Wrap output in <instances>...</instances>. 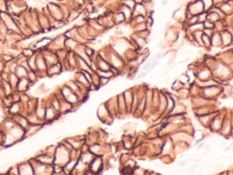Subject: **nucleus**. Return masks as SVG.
Instances as JSON below:
<instances>
[{"label": "nucleus", "instance_id": "f257e3e1", "mask_svg": "<svg viewBox=\"0 0 233 175\" xmlns=\"http://www.w3.org/2000/svg\"><path fill=\"white\" fill-rule=\"evenodd\" d=\"M223 91H224L223 85L218 84L215 86H210L208 88H204V89H201L199 91V95L203 96L204 98L210 99V101H213V99L221 96Z\"/></svg>", "mask_w": 233, "mask_h": 175}, {"label": "nucleus", "instance_id": "f03ea898", "mask_svg": "<svg viewBox=\"0 0 233 175\" xmlns=\"http://www.w3.org/2000/svg\"><path fill=\"white\" fill-rule=\"evenodd\" d=\"M69 160H70V150L66 148L63 144L56 147L54 156V163L64 167Z\"/></svg>", "mask_w": 233, "mask_h": 175}, {"label": "nucleus", "instance_id": "7ed1b4c3", "mask_svg": "<svg viewBox=\"0 0 233 175\" xmlns=\"http://www.w3.org/2000/svg\"><path fill=\"white\" fill-rule=\"evenodd\" d=\"M226 115V112L222 113V111H218L217 113L214 115V117L212 118V120L210 121V124L209 126V129L211 132H215V133H219V130L221 129L222 126V122L224 120V117Z\"/></svg>", "mask_w": 233, "mask_h": 175}, {"label": "nucleus", "instance_id": "20e7f679", "mask_svg": "<svg viewBox=\"0 0 233 175\" xmlns=\"http://www.w3.org/2000/svg\"><path fill=\"white\" fill-rule=\"evenodd\" d=\"M97 116L100 120V121L107 124V125H111L113 122V117L110 115L109 111L106 106V103H101L98 107L97 110Z\"/></svg>", "mask_w": 233, "mask_h": 175}, {"label": "nucleus", "instance_id": "39448f33", "mask_svg": "<svg viewBox=\"0 0 233 175\" xmlns=\"http://www.w3.org/2000/svg\"><path fill=\"white\" fill-rule=\"evenodd\" d=\"M105 163L102 159V156H95L94 159L89 162L87 165V169L91 172L92 174H98L101 173L104 170Z\"/></svg>", "mask_w": 233, "mask_h": 175}, {"label": "nucleus", "instance_id": "423d86ee", "mask_svg": "<svg viewBox=\"0 0 233 175\" xmlns=\"http://www.w3.org/2000/svg\"><path fill=\"white\" fill-rule=\"evenodd\" d=\"M0 17H1V21L5 25V27L8 28L9 31H14V32L19 33V27L17 26V24L14 20V18L10 15L2 11L1 13H0Z\"/></svg>", "mask_w": 233, "mask_h": 175}, {"label": "nucleus", "instance_id": "0eeeda50", "mask_svg": "<svg viewBox=\"0 0 233 175\" xmlns=\"http://www.w3.org/2000/svg\"><path fill=\"white\" fill-rule=\"evenodd\" d=\"M205 9L201 0H193L187 5V12L191 16H198Z\"/></svg>", "mask_w": 233, "mask_h": 175}, {"label": "nucleus", "instance_id": "6e6552de", "mask_svg": "<svg viewBox=\"0 0 233 175\" xmlns=\"http://www.w3.org/2000/svg\"><path fill=\"white\" fill-rule=\"evenodd\" d=\"M117 102H118V117L125 118L128 116V111H127V106H126V102L124 99L123 93H118L117 95Z\"/></svg>", "mask_w": 233, "mask_h": 175}, {"label": "nucleus", "instance_id": "1a4fd4ad", "mask_svg": "<svg viewBox=\"0 0 233 175\" xmlns=\"http://www.w3.org/2000/svg\"><path fill=\"white\" fill-rule=\"evenodd\" d=\"M124 99L127 106V111L128 114L132 113V102H133V88H129V89L125 90L123 92Z\"/></svg>", "mask_w": 233, "mask_h": 175}, {"label": "nucleus", "instance_id": "9d476101", "mask_svg": "<svg viewBox=\"0 0 233 175\" xmlns=\"http://www.w3.org/2000/svg\"><path fill=\"white\" fill-rule=\"evenodd\" d=\"M192 110H193V113H194L195 117H197V116L210 113V112H212V111H215L216 108L213 104L209 103V104L204 105V106H200V107H198V108H193Z\"/></svg>", "mask_w": 233, "mask_h": 175}, {"label": "nucleus", "instance_id": "9b49d317", "mask_svg": "<svg viewBox=\"0 0 233 175\" xmlns=\"http://www.w3.org/2000/svg\"><path fill=\"white\" fill-rule=\"evenodd\" d=\"M106 106L108 108L110 115L114 117H118V102H117V95L114 97H111L109 99H108L106 102Z\"/></svg>", "mask_w": 233, "mask_h": 175}, {"label": "nucleus", "instance_id": "f8f14e48", "mask_svg": "<svg viewBox=\"0 0 233 175\" xmlns=\"http://www.w3.org/2000/svg\"><path fill=\"white\" fill-rule=\"evenodd\" d=\"M219 110H215V111H212L210 113H208V114H204V115H200V116H197L196 119L198 122L201 125L202 127L204 128H209L210 124V121L212 120V118L214 117L217 112Z\"/></svg>", "mask_w": 233, "mask_h": 175}, {"label": "nucleus", "instance_id": "ddd939ff", "mask_svg": "<svg viewBox=\"0 0 233 175\" xmlns=\"http://www.w3.org/2000/svg\"><path fill=\"white\" fill-rule=\"evenodd\" d=\"M219 33H220V37H221V43H222L221 48H228L231 46L233 32H230V29L224 28L222 31H220Z\"/></svg>", "mask_w": 233, "mask_h": 175}, {"label": "nucleus", "instance_id": "4468645a", "mask_svg": "<svg viewBox=\"0 0 233 175\" xmlns=\"http://www.w3.org/2000/svg\"><path fill=\"white\" fill-rule=\"evenodd\" d=\"M216 59L219 61L221 62V63H223L225 65H229L230 63H231V62L233 61V49L219 53Z\"/></svg>", "mask_w": 233, "mask_h": 175}, {"label": "nucleus", "instance_id": "2eb2a0df", "mask_svg": "<svg viewBox=\"0 0 233 175\" xmlns=\"http://www.w3.org/2000/svg\"><path fill=\"white\" fill-rule=\"evenodd\" d=\"M48 10H49V13L51 15V17L53 18H55L56 20H60L61 18H63V11L61 10V8L58 7V5L56 4H49L48 5Z\"/></svg>", "mask_w": 233, "mask_h": 175}, {"label": "nucleus", "instance_id": "dca6fc26", "mask_svg": "<svg viewBox=\"0 0 233 175\" xmlns=\"http://www.w3.org/2000/svg\"><path fill=\"white\" fill-rule=\"evenodd\" d=\"M17 166H18V171H19V174H25V175L35 174L33 166L31 164L30 161L21 162V163L17 164Z\"/></svg>", "mask_w": 233, "mask_h": 175}, {"label": "nucleus", "instance_id": "f3484780", "mask_svg": "<svg viewBox=\"0 0 233 175\" xmlns=\"http://www.w3.org/2000/svg\"><path fill=\"white\" fill-rule=\"evenodd\" d=\"M186 13H187V7L180 6L179 8H177L173 12L172 18L178 22H181L182 20L186 19Z\"/></svg>", "mask_w": 233, "mask_h": 175}, {"label": "nucleus", "instance_id": "a211bd4d", "mask_svg": "<svg viewBox=\"0 0 233 175\" xmlns=\"http://www.w3.org/2000/svg\"><path fill=\"white\" fill-rule=\"evenodd\" d=\"M186 112H187V107L182 102V101H180L175 103L173 109L168 113V115H180V114H185Z\"/></svg>", "mask_w": 233, "mask_h": 175}, {"label": "nucleus", "instance_id": "6ab92c4d", "mask_svg": "<svg viewBox=\"0 0 233 175\" xmlns=\"http://www.w3.org/2000/svg\"><path fill=\"white\" fill-rule=\"evenodd\" d=\"M30 84H31V82L28 80V79L21 78V79H19V80H18V83L16 85V90L19 92H25L29 88Z\"/></svg>", "mask_w": 233, "mask_h": 175}, {"label": "nucleus", "instance_id": "aec40b11", "mask_svg": "<svg viewBox=\"0 0 233 175\" xmlns=\"http://www.w3.org/2000/svg\"><path fill=\"white\" fill-rule=\"evenodd\" d=\"M118 11H120L123 13V15L125 16V18H126V21H128V20L130 21L132 19V17H133V10L130 9L129 8L127 7V6H125L121 3H120V5H119Z\"/></svg>", "mask_w": 233, "mask_h": 175}, {"label": "nucleus", "instance_id": "412c9836", "mask_svg": "<svg viewBox=\"0 0 233 175\" xmlns=\"http://www.w3.org/2000/svg\"><path fill=\"white\" fill-rule=\"evenodd\" d=\"M211 39V48H221V37H220V33L218 31H214L213 35L210 37Z\"/></svg>", "mask_w": 233, "mask_h": 175}, {"label": "nucleus", "instance_id": "4be33fe9", "mask_svg": "<svg viewBox=\"0 0 233 175\" xmlns=\"http://www.w3.org/2000/svg\"><path fill=\"white\" fill-rule=\"evenodd\" d=\"M61 70H62V66L59 62H56V63L53 64V65H50L47 67V73L49 76H55V75H58L61 72Z\"/></svg>", "mask_w": 233, "mask_h": 175}, {"label": "nucleus", "instance_id": "5701e85b", "mask_svg": "<svg viewBox=\"0 0 233 175\" xmlns=\"http://www.w3.org/2000/svg\"><path fill=\"white\" fill-rule=\"evenodd\" d=\"M36 71L47 70V64L43 56H38V57L36 56Z\"/></svg>", "mask_w": 233, "mask_h": 175}, {"label": "nucleus", "instance_id": "b1692460", "mask_svg": "<svg viewBox=\"0 0 233 175\" xmlns=\"http://www.w3.org/2000/svg\"><path fill=\"white\" fill-rule=\"evenodd\" d=\"M137 15H142L145 17L148 16V12L142 3H137L133 9V17L137 16Z\"/></svg>", "mask_w": 233, "mask_h": 175}, {"label": "nucleus", "instance_id": "393cba45", "mask_svg": "<svg viewBox=\"0 0 233 175\" xmlns=\"http://www.w3.org/2000/svg\"><path fill=\"white\" fill-rule=\"evenodd\" d=\"M56 111L52 106H49L48 108L46 109V112H45V120L47 121H53L55 117H56Z\"/></svg>", "mask_w": 233, "mask_h": 175}, {"label": "nucleus", "instance_id": "a878e982", "mask_svg": "<svg viewBox=\"0 0 233 175\" xmlns=\"http://www.w3.org/2000/svg\"><path fill=\"white\" fill-rule=\"evenodd\" d=\"M89 25L91 28L95 29L98 34H101L106 31V28L103 27L98 20H90V23H89Z\"/></svg>", "mask_w": 233, "mask_h": 175}, {"label": "nucleus", "instance_id": "bb28decb", "mask_svg": "<svg viewBox=\"0 0 233 175\" xmlns=\"http://www.w3.org/2000/svg\"><path fill=\"white\" fill-rule=\"evenodd\" d=\"M112 18H113V21H114L115 25H119V24H121V23L126 21L125 16L123 15L122 12L118 11V10L117 13L112 15Z\"/></svg>", "mask_w": 233, "mask_h": 175}, {"label": "nucleus", "instance_id": "cd10ccee", "mask_svg": "<svg viewBox=\"0 0 233 175\" xmlns=\"http://www.w3.org/2000/svg\"><path fill=\"white\" fill-rule=\"evenodd\" d=\"M15 73L16 74V76L21 79V78H27V73H28V70H27L26 68H24L20 65H18L16 68L15 70Z\"/></svg>", "mask_w": 233, "mask_h": 175}, {"label": "nucleus", "instance_id": "c85d7f7f", "mask_svg": "<svg viewBox=\"0 0 233 175\" xmlns=\"http://www.w3.org/2000/svg\"><path fill=\"white\" fill-rule=\"evenodd\" d=\"M18 80H19V78L16 76V74L15 72H10L9 76H8V82L10 83V85L12 86L13 89H16V85L18 83Z\"/></svg>", "mask_w": 233, "mask_h": 175}, {"label": "nucleus", "instance_id": "c756f323", "mask_svg": "<svg viewBox=\"0 0 233 175\" xmlns=\"http://www.w3.org/2000/svg\"><path fill=\"white\" fill-rule=\"evenodd\" d=\"M204 27H203V23H200V22H198L194 25H191V26H188V29H187V32H190V33H193L195 31H199V30H203Z\"/></svg>", "mask_w": 233, "mask_h": 175}, {"label": "nucleus", "instance_id": "7c9ffc66", "mask_svg": "<svg viewBox=\"0 0 233 175\" xmlns=\"http://www.w3.org/2000/svg\"><path fill=\"white\" fill-rule=\"evenodd\" d=\"M96 72H97V74L98 75L99 77L108 78V79H115L114 75H113V73H112V71L110 70H97Z\"/></svg>", "mask_w": 233, "mask_h": 175}, {"label": "nucleus", "instance_id": "2f4dec72", "mask_svg": "<svg viewBox=\"0 0 233 175\" xmlns=\"http://www.w3.org/2000/svg\"><path fill=\"white\" fill-rule=\"evenodd\" d=\"M202 44H203V48H205L206 49H210L211 48V39L210 37L207 36L205 34H202Z\"/></svg>", "mask_w": 233, "mask_h": 175}, {"label": "nucleus", "instance_id": "473e14b6", "mask_svg": "<svg viewBox=\"0 0 233 175\" xmlns=\"http://www.w3.org/2000/svg\"><path fill=\"white\" fill-rule=\"evenodd\" d=\"M50 42H51V39H48V37H44L43 39L37 41L36 43L35 47L36 48H45L46 46H47Z\"/></svg>", "mask_w": 233, "mask_h": 175}, {"label": "nucleus", "instance_id": "72a5a7b5", "mask_svg": "<svg viewBox=\"0 0 233 175\" xmlns=\"http://www.w3.org/2000/svg\"><path fill=\"white\" fill-rule=\"evenodd\" d=\"M219 19H220V17H219V15L217 13H215V12H213L211 10L208 11V20H210V21H211L213 23H215V22H217Z\"/></svg>", "mask_w": 233, "mask_h": 175}, {"label": "nucleus", "instance_id": "f704fd0d", "mask_svg": "<svg viewBox=\"0 0 233 175\" xmlns=\"http://www.w3.org/2000/svg\"><path fill=\"white\" fill-rule=\"evenodd\" d=\"M132 28H133L134 32H140V31H143L145 29H148L147 28V26H146V23H145V22L135 24V25H133V26H132Z\"/></svg>", "mask_w": 233, "mask_h": 175}, {"label": "nucleus", "instance_id": "c9c22d12", "mask_svg": "<svg viewBox=\"0 0 233 175\" xmlns=\"http://www.w3.org/2000/svg\"><path fill=\"white\" fill-rule=\"evenodd\" d=\"M20 110H21L20 104L18 102H14L13 104L11 105L9 111H10V113H12V114H17V113H19Z\"/></svg>", "mask_w": 233, "mask_h": 175}, {"label": "nucleus", "instance_id": "e433bc0d", "mask_svg": "<svg viewBox=\"0 0 233 175\" xmlns=\"http://www.w3.org/2000/svg\"><path fill=\"white\" fill-rule=\"evenodd\" d=\"M185 85L183 84V83H181L180 81L176 78V79L173 81V83L171 84V90H173L174 91H177V90H179V89H181L182 87H184Z\"/></svg>", "mask_w": 233, "mask_h": 175}, {"label": "nucleus", "instance_id": "4c0bfd02", "mask_svg": "<svg viewBox=\"0 0 233 175\" xmlns=\"http://www.w3.org/2000/svg\"><path fill=\"white\" fill-rule=\"evenodd\" d=\"M201 2L203 3V6H204V9L205 11H209L212 8V7L214 6L213 4V1L212 0H201Z\"/></svg>", "mask_w": 233, "mask_h": 175}, {"label": "nucleus", "instance_id": "58836bf2", "mask_svg": "<svg viewBox=\"0 0 233 175\" xmlns=\"http://www.w3.org/2000/svg\"><path fill=\"white\" fill-rule=\"evenodd\" d=\"M129 158H130V155L129 153H121L120 156H119V163H120L121 166H123Z\"/></svg>", "mask_w": 233, "mask_h": 175}, {"label": "nucleus", "instance_id": "ea45409f", "mask_svg": "<svg viewBox=\"0 0 233 175\" xmlns=\"http://www.w3.org/2000/svg\"><path fill=\"white\" fill-rule=\"evenodd\" d=\"M121 4L125 5V6H127L128 8H129L130 9L133 10L134 8H135V6H136V1L135 0H122V1L120 2Z\"/></svg>", "mask_w": 233, "mask_h": 175}, {"label": "nucleus", "instance_id": "a19ab883", "mask_svg": "<svg viewBox=\"0 0 233 175\" xmlns=\"http://www.w3.org/2000/svg\"><path fill=\"white\" fill-rule=\"evenodd\" d=\"M208 19V12L207 11H203L201 12L200 14L198 15V21L200 23H203Z\"/></svg>", "mask_w": 233, "mask_h": 175}, {"label": "nucleus", "instance_id": "79ce46f5", "mask_svg": "<svg viewBox=\"0 0 233 175\" xmlns=\"http://www.w3.org/2000/svg\"><path fill=\"white\" fill-rule=\"evenodd\" d=\"M110 79H108V78H104V77H100L99 78V87H105L108 85L109 82H110Z\"/></svg>", "mask_w": 233, "mask_h": 175}, {"label": "nucleus", "instance_id": "37998d69", "mask_svg": "<svg viewBox=\"0 0 233 175\" xmlns=\"http://www.w3.org/2000/svg\"><path fill=\"white\" fill-rule=\"evenodd\" d=\"M22 54H23V56H25V57H26L27 59H28V58L31 57V56H33V55H34V52H33L32 49H30V48H25L24 50L22 51Z\"/></svg>", "mask_w": 233, "mask_h": 175}, {"label": "nucleus", "instance_id": "c03bdc74", "mask_svg": "<svg viewBox=\"0 0 233 175\" xmlns=\"http://www.w3.org/2000/svg\"><path fill=\"white\" fill-rule=\"evenodd\" d=\"M203 27L204 28H211L214 29V27H215V23H213L210 20H206L205 22H203Z\"/></svg>", "mask_w": 233, "mask_h": 175}, {"label": "nucleus", "instance_id": "a18cd8bd", "mask_svg": "<svg viewBox=\"0 0 233 175\" xmlns=\"http://www.w3.org/2000/svg\"><path fill=\"white\" fill-rule=\"evenodd\" d=\"M7 172L9 173V174H19V171H18V166L16 165V166L11 167Z\"/></svg>", "mask_w": 233, "mask_h": 175}, {"label": "nucleus", "instance_id": "49530a36", "mask_svg": "<svg viewBox=\"0 0 233 175\" xmlns=\"http://www.w3.org/2000/svg\"><path fill=\"white\" fill-rule=\"evenodd\" d=\"M214 29H211V28H203V30H202V32H203V34H205V35H207V36H209V37H211L212 35H213V33H214Z\"/></svg>", "mask_w": 233, "mask_h": 175}, {"label": "nucleus", "instance_id": "de8ad7c7", "mask_svg": "<svg viewBox=\"0 0 233 175\" xmlns=\"http://www.w3.org/2000/svg\"><path fill=\"white\" fill-rule=\"evenodd\" d=\"M5 136L7 135L4 133V131L0 130V143H1V144H4L5 140Z\"/></svg>", "mask_w": 233, "mask_h": 175}, {"label": "nucleus", "instance_id": "09e8293b", "mask_svg": "<svg viewBox=\"0 0 233 175\" xmlns=\"http://www.w3.org/2000/svg\"><path fill=\"white\" fill-rule=\"evenodd\" d=\"M148 71H144V70H143V71H141V72H140V73H138V75H137V78L138 79H143V78H145V77H146V76H147V75H148Z\"/></svg>", "mask_w": 233, "mask_h": 175}, {"label": "nucleus", "instance_id": "8fccbe9b", "mask_svg": "<svg viewBox=\"0 0 233 175\" xmlns=\"http://www.w3.org/2000/svg\"><path fill=\"white\" fill-rule=\"evenodd\" d=\"M212 1H213L214 6H216V7H219V6L223 2V0H212Z\"/></svg>", "mask_w": 233, "mask_h": 175}, {"label": "nucleus", "instance_id": "3c124183", "mask_svg": "<svg viewBox=\"0 0 233 175\" xmlns=\"http://www.w3.org/2000/svg\"><path fill=\"white\" fill-rule=\"evenodd\" d=\"M229 68H230V70L231 71V73H232V75H233V61L231 62V63H230L229 65Z\"/></svg>", "mask_w": 233, "mask_h": 175}, {"label": "nucleus", "instance_id": "603ef678", "mask_svg": "<svg viewBox=\"0 0 233 175\" xmlns=\"http://www.w3.org/2000/svg\"><path fill=\"white\" fill-rule=\"evenodd\" d=\"M168 3V0H162V2H161V4H162L163 6H166Z\"/></svg>", "mask_w": 233, "mask_h": 175}, {"label": "nucleus", "instance_id": "864d4df0", "mask_svg": "<svg viewBox=\"0 0 233 175\" xmlns=\"http://www.w3.org/2000/svg\"><path fill=\"white\" fill-rule=\"evenodd\" d=\"M4 149H5V145H4V144H1V143H0V152L3 151Z\"/></svg>", "mask_w": 233, "mask_h": 175}, {"label": "nucleus", "instance_id": "5fc2aeb1", "mask_svg": "<svg viewBox=\"0 0 233 175\" xmlns=\"http://www.w3.org/2000/svg\"><path fill=\"white\" fill-rule=\"evenodd\" d=\"M60 1H62V0H60Z\"/></svg>", "mask_w": 233, "mask_h": 175}]
</instances>
